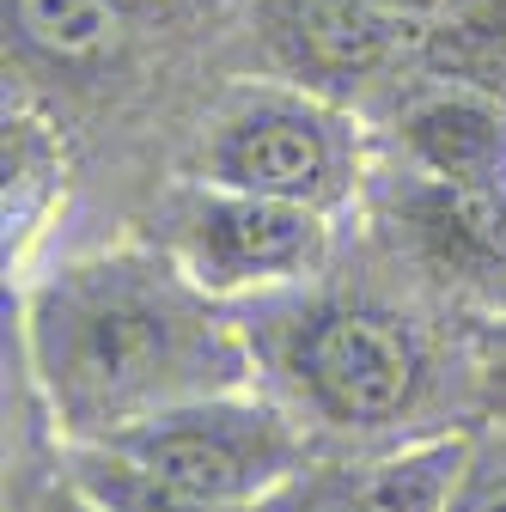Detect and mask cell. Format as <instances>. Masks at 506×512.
I'll return each instance as SVG.
<instances>
[{"instance_id":"cell-1","label":"cell","mask_w":506,"mask_h":512,"mask_svg":"<svg viewBox=\"0 0 506 512\" xmlns=\"http://www.w3.org/2000/svg\"><path fill=\"white\" fill-rule=\"evenodd\" d=\"M31 372L80 445L159 409L250 384V342L171 250H110L55 269L25 305Z\"/></svg>"},{"instance_id":"cell-2","label":"cell","mask_w":506,"mask_h":512,"mask_svg":"<svg viewBox=\"0 0 506 512\" xmlns=\"http://www.w3.org/2000/svg\"><path fill=\"white\" fill-rule=\"evenodd\" d=\"M360 177V128L311 86H244L214 110L202 183L336 214Z\"/></svg>"},{"instance_id":"cell-3","label":"cell","mask_w":506,"mask_h":512,"mask_svg":"<svg viewBox=\"0 0 506 512\" xmlns=\"http://www.w3.org/2000/svg\"><path fill=\"white\" fill-rule=\"evenodd\" d=\"M92 445H110V452L135 458L208 500H226V506H269L305 470L299 427L250 391H214L196 403L159 409Z\"/></svg>"},{"instance_id":"cell-4","label":"cell","mask_w":506,"mask_h":512,"mask_svg":"<svg viewBox=\"0 0 506 512\" xmlns=\"http://www.w3.org/2000/svg\"><path fill=\"white\" fill-rule=\"evenodd\" d=\"M165 250L214 299L269 293V287L305 281L324 263L330 214L275 202V196H250V189H220V183L196 177V189H183L165 214Z\"/></svg>"},{"instance_id":"cell-5","label":"cell","mask_w":506,"mask_h":512,"mask_svg":"<svg viewBox=\"0 0 506 512\" xmlns=\"http://www.w3.org/2000/svg\"><path fill=\"white\" fill-rule=\"evenodd\" d=\"M275 360L299 403L342 427L397 421L427 378V354L415 330L372 305H311L275 336Z\"/></svg>"},{"instance_id":"cell-6","label":"cell","mask_w":506,"mask_h":512,"mask_svg":"<svg viewBox=\"0 0 506 512\" xmlns=\"http://www.w3.org/2000/svg\"><path fill=\"white\" fill-rule=\"evenodd\" d=\"M409 19L360 7V0H275L269 7V49L293 86H348L385 74L409 43Z\"/></svg>"},{"instance_id":"cell-7","label":"cell","mask_w":506,"mask_h":512,"mask_svg":"<svg viewBox=\"0 0 506 512\" xmlns=\"http://www.w3.org/2000/svg\"><path fill=\"white\" fill-rule=\"evenodd\" d=\"M391 135H397L403 159L427 177L506 189V104L476 86L433 80L427 92L403 98Z\"/></svg>"},{"instance_id":"cell-8","label":"cell","mask_w":506,"mask_h":512,"mask_svg":"<svg viewBox=\"0 0 506 512\" xmlns=\"http://www.w3.org/2000/svg\"><path fill=\"white\" fill-rule=\"evenodd\" d=\"M464 464H470L464 439H421L409 452H391L378 464L305 482V488L293 476L281 494H287V512H439L446 494L458 488Z\"/></svg>"},{"instance_id":"cell-9","label":"cell","mask_w":506,"mask_h":512,"mask_svg":"<svg viewBox=\"0 0 506 512\" xmlns=\"http://www.w3.org/2000/svg\"><path fill=\"white\" fill-rule=\"evenodd\" d=\"M397 214L421 244V256L446 275L506 269V189H476V183H446L415 171L397 196Z\"/></svg>"},{"instance_id":"cell-10","label":"cell","mask_w":506,"mask_h":512,"mask_svg":"<svg viewBox=\"0 0 506 512\" xmlns=\"http://www.w3.org/2000/svg\"><path fill=\"white\" fill-rule=\"evenodd\" d=\"M74 476L86 488V500L98 512H263V506H226V500H208L196 488H183L135 458L110 452V445H80L74 458Z\"/></svg>"},{"instance_id":"cell-11","label":"cell","mask_w":506,"mask_h":512,"mask_svg":"<svg viewBox=\"0 0 506 512\" xmlns=\"http://www.w3.org/2000/svg\"><path fill=\"white\" fill-rule=\"evenodd\" d=\"M13 31L49 61H98L122 37L116 0H13Z\"/></svg>"},{"instance_id":"cell-12","label":"cell","mask_w":506,"mask_h":512,"mask_svg":"<svg viewBox=\"0 0 506 512\" xmlns=\"http://www.w3.org/2000/svg\"><path fill=\"white\" fill-rule=\"evenodd\" d=\"M427 61L439 80L476 86L506 104V19H458L427 37Z\"/></svg>"},{"instance_id":"cell-13","label":"cell","mask_w":506,"mask_h":512,"mask_svg":"<svg viewBox=\"0 0 506 512\" xmlns=\"http://www.w3.org/2000/svg\"><path fill=\"white\" fill-rule=\"evenodd\" d=\"M55 189V141L43 135V122L13 116L7 122V232L31 226L37 196Z\"/></svg>"},{"instance_id":"cell-14","label":"cell","mask_w":506,"mask_h":512,"mask_svg":"<svg viewBox=\"0 0 506 512\" xmlns=\"http://www.w3.org/2000/svg\"><path fill=\"white\" fill-rule=\"evenodd\" d=\"M439 512H506V445L500 452H470L458 488L446 494Z\"/></svg>"},{"instance_id":"cell-15","label":"cell","mask_w":506,"mask_h":512,"mask_svg":"<svg viewBox=\"0 0 506 512\" xmlns=\"http://www.w3.org/2000/svg\"><path fill=\"white\" fill-rule=\"evenodd\" d=\"M360 7H378V13H397L409 25H427V19H439L446 7H458V0H360Z\"/></svg>"},{"instance_id":"cell-16","label":"cell","mask_w":506,"mask_h":512,"mask_svg":"<svg viewBox=\"0 0 506 512\" xmlns=\"http://www.w3.org/2000/svg\"><path fill=\"white\" fill-rule=\"evenodd\" d=\"M116 7H122V13H129V7H153V0H116Z\"/></svg>"}]
</instances>
